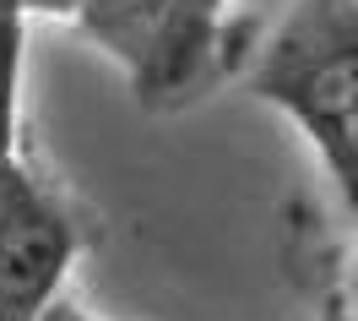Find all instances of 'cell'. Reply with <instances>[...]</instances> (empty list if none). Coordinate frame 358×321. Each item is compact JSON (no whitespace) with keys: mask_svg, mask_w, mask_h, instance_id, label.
<instances>
[{"mask_svg":"<svg viewBox=\"0 0 358 321\" xmlns=\"http://www.w3.org/2000/svg\"><path fill=\"white\" fill-rule=\"evenodd\" d=\"M250 88L304 125L358 212V0H293Z\"/></svg>","mask_w":358,"mask_h":321,"instance_id":"obj_1","label":"cell"},{"mask_svg":"<svg viewBox=\"0 0 358 321\" xmlns=\"http://www.w3.org/2000/svg\"><path fill=\"white\" fill-rule=\"evenodd\" d=\"M223 0H82L76 22L131 71L141 104L174 98L212 55Z\"/></svg>","mask_w":358,"mask_h":321,"instance_id":"obj_2","label":"cell"},{"mask_svg":"<svg viewBox=\"0 0 358 321\" xmlns=\"http://www.w3.org/2000/svg\"><path fill=\"white\" fill-rule=\"evenodd\" d=\"M76 261V224L22 158H0V321H38Z\"/></svg>","mask_w":358,"mask_h":321,"instance_id":"obj_3","label":"cell"},{"mask_svg":"<svg viewBox=\"0 0 358 321\" xmlns=\"http://www.w3.org/2000/svg\"><path fill=\"white\" fill-rule=\"evenodd\" d=\"M22 49H27V6L22 0H0V158H17Z\"/></svg>","mask_w":358,"mask_h":321,"instance_id":"obj_4","label":"cell"},{"mask_svg":"<svg viewBox=\"0 0 358 321\" xmlns=\"http://www.w3.org/2000/svg\"><path fill=\"white\" fill-rule=\"evenodd\" d=\"M27 11H49V17H76L82 0H22Z\"/></svg>","mask_w":358,"mask_h":321,"instance_id":"obj_5","label":"cell"},{"mask_svg":"<svg viewBox=\"0 0 358 321\" xmlns=\"http://www.w3.org/2000/svg\"><path fill=\"white\" fill-rule=\"evenodd\" d=\"M38 321H92V316H87V310H76L71 299H55V305H49V310H44Z\"/></svg>","mask_w":358,"mask_h":321,"instance_id":"obj_6","label":"cell"},{"mask_svg":"<svg viewBox=\"0 0 358 321\" xmlns=\"http://www.w3.org/2000/svg\"><path fill=\"white\" fill-rule=\"evenodd\" d=\"M326 321H358V316H342V310H331V316H326Z\"/></svg>","mask_w":358,"mask_h":321,"instance_id":"obj_7","label":"cell"}]
</instances>
